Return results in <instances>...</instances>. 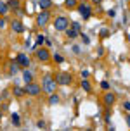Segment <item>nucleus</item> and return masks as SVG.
<instances>
[{
	"label": "nucleus",
	"mask_w": 130,
	"mask_h": 131,
	"mask_svg": "<svg viewBox=\"0 0 130 131\" xmlns=\"http://www.w3.org/2000/svg\"><path fill=\"white\" fill-rule=\"evenodd\" d=\"M56 88H57V81H56V78H54L52 74H45L44 79H42V90H44L45 93H54Z\"/></svg>",
	"instance_id": "1"
},
{
	"label": "nucleus",
	"mask_w": 130,
	"mask_h": 131,
	"mask_svg": "<svg viewBox=\"0 0 130 131\" xmlns=\"http://www.w3.org/2000/svg\"><path fill=\"white\" fill-rule=\"evenodd\" d=\"M68 26H70V19L64 17V16H59V17L54 19V29L56 31H64Z\"/></svg>",
	"instance_id": "2"
},
{
	"label": "nucleus",
	"mask_w": 130,
	"mask_h": 131,
	"mask_svg": "<svg viewBox=\"0 0 130 131\" xmlns=\"http://www.w3.org/2000/svg\"><path fill=\"white\" fill-rule=\"evenodd\" d=\"M76 9H78V12H80V16L83 17V21H87V19H90V16H92V7L89 5V4H78L76 5Z\"/></svg>",
	"instance_id": "3"
},
{
	"label": "nucleus",
	"mask_w": 130,
	"mask_h": 131,
	"mask_svg": "<svg viewBox=\"0 0 130 131\" xmlns=\"http://www.w3.org/2000/svg\"><path fill=\"white\" fill-rule=\"evenodd\" d=\"M40 92H42V86L37 85V83H26L24 86V93H28V95H31V97H37V95H40Z\"/></svg>",
	"instance_id": "4"
},
{
	"label": "nucleus",
	"mask_w": 130,
	"mask_h": 131,
	"mask_svg": "<svg viewBox=\"0 0 130 131\" xmlns=\"http://www.w3.org/2000/svg\"><path fill=\"white\" fill-rule=\"evenodd\" d=\"M54 78H56V81H57V85H70V83L73 81L70 72H56Z\"/></svg>",
	"instance_id": "5"
},
{
	"label": "nucleus",
	"mask_w": 130,
	"mask_h": 131,
	"mask_svg": "<svg viewBox=\"0 0 130 131\" xmlns=\"http://www.w3.org/2000/svg\"><path fill=\"white\" fill-rule=\"evenodd\" d=\"M49 21H50V12H49V10H42V12L37 16V24H38L40 28L47 26V24H49Z\"/></svg>",
	"instance_id": "6"
},
{
	"label": "nucleus",
	"mask_w": 130,
	"mask_h": 131,
	"mask_svg": "<svg viewBox=\"0 0 130 131\" xmlns=\"http://www.w3.org/2000/svg\"><path fill=\"white\" fill-rule=\"evenodd\" d=\"M35 57L40 60V62H49L50 60V53L47 48H37L35 50Z\"/></svg>",
	"instance_id": "7"
},
{
	"label": "nucleus",
	"mask_w": 130,
	"mask_h": 131,
	"mask_svg": "<svg viewBox=\"0 0 130 131\" xmlns=\"http://www.w3.org/2000/svg\"><path fill=\"white\" fill-rule=\"evenodd\" d=\"M16 62H18V66H19V67H23V69H24V67H28V66H30V57H28V55H26V53H18V55H16Z\"/></svg>",
	"instance_id": "8"
},
{
	"label": "nucleus",
	"mask_w": 130,
	"mask_h": 131,
	"mask_svg": "<svg viewBox=\"0 0 130 131\" xmlns=\"http://www.w3.org/2000/svg\"><path fill=\"white\" fill-rule=\"evenodd\" d=\"M115 100H116V97H115V93H111L106 90V93H104V97H102V102L108 107H113V104H115Z\"/></svg>",
	"instance_id": "9"
},
{
	"label": "nucleus",
	"mask_w": 130,
	"mask_h": 131,
	"mask_svg": "<svg viewBox=\"0 0 130 131\" xmlns=\"http://www.w3.org/2000/svg\"><path fill=\"white\" fill-rule=\"evenodd\" d=\"M11 28H12L14 33H24V26L19 19H12L11 21Z\"/></svg>",
	"instance_id": "10"
},
{
	"label": "nucleus",
	"mask_w": 130,
	"mask_h": 131,
	"mask_svg": "<svg viewBox=\"0 0 130 131\" xmlns=\"http://www.w3.org/2000/svg\"><path fill=\"white\" fill-rule=\"evenodd\" d=\"M52 5H54V4H52V0H40V2H38L40 10H49Z\"/></svg>",
	"instance_id": "11"
},
{
	"label": "nucleus",
	"mask_w": 130,
	"mask_h": 131,
	"mask_svg": "<svg viewBox=\"0 0 130 131\" xmlns=\"http://www.w3.org/2000/svg\"><path fill=\"white\" fill-rule=\"evenodd\" d=\"M64 31H66V36H68V38H71V40H73V38H76V36H80V33H78L75 28H70V26H68Z\"/></svg>",
	"instance_id": "12"
},
{
	"label": "nucleus",
	"mask_w": 130,
	"mask_h": 131,
	"mask_svg": "<svg viewBox=\"0 0 130 131\" xmlns=\"http://www.w3.org/2000/svg\"><path fill=\"white\" fill-rule=\"evenodd\" d=\"M23 79H24L26 83H31L33 81V72L28 67H24V71H23Z\"/></svg>",
	"instance_id": "13"
},
{
	"label": "nucleus",
	"mask_w": 130,
	"mask_h": 131,
	"mask_svg": "<svg viewBox=\"0 0 130 131\" xmlns=\"http://www.w3.org/2000/svg\"><path fill=\"white\" fill-rule=\"evenodd\" d=\"M19 5H21L19 0H9V2H7V7L12 9V10H19Z\"/></svg>",
	"instance_id": "14"
},
{
	"label": "nucleus",
	"mask_w": 130,
	"mask_h": 131,
	"mask_svg": "<svg viewBox=\"0 0 130 131\" xmlns=\"http://www.w3.org/2000/svg\"><path fill=\"white\" fill-rule=\"evenodd\" d=\"M11 121H12V124H14V126H19V124H21L19 114H18V112H12V116H11Z\"/></svg>",
	"instance_id": "15"
},
{
	"label": "nucleus",
	"mask_w": 130,
	"mask_h": 131,
	"mask_svg": "<svg viewBox=\"0 0 130 131\" xmlns=\"http://www.w3.org/2000/svg\"><path fill=\"white\" fill-rule=\"evenodd\" d=\"M7 10H9V7H7V2H2V0H0V16H5Z\"/></svg>",
	"instance_id": "16"
},
{
	"label": "nucleus",
	"mask_w": 130,
	"mask_h": 131,
	"mask_svg": "<svg viewBox=\"0 0 130 131\" xmlns=\"http://www.w3.org/2000/svg\"><path fill=\"white\" fill-rule=\"evenodd\" d=\"M82 88H83L87 93L92 92V86H90V83H89V79H83V81H82Z\"/></svg>",
	"instance_id": "17"
},
{
	"label": "nucleus",
	"mask_w": 130,
	"mask_h": 131,
	"mask_svg": "<svg viewBox=\"0 0 130 131\" xmlns=\"http://www.w3.org/2000/svg\"><path fill=\"white\" fill-rule=\"evenodd\" d=\"M64 5L68 7V9H75V7L78 5V0H64Z\"/></svg>",
	"instance_id": "18"
},
{
	"label": "nucleus",
	"mask_w": 130,
	"mask_h": 131,
	"mask_svg": "<svg viewBox=\"0 0 130 131\" xmlns=\"http://www.w3.org/2000/svg\"><path fill=\"white\" fill-rule=\"evenodd\" d=\"M49 104L50 105H57L59 104V97L56 93H50V98H49Z\"/></svg>",
	"instance_id": "19"
},
{
	"label": "nucleus",
	"mask_w": 130,
	"mask_h": 131,
	"mask_svg": "<svg viewBox=\"0 0 130 131\" xmlns=\"http://www.w3.org/2000/svg\"><path fill=\"white\" fill-rule=\"evenodd\" d=\"M52 59H54L56 64H63V62H64V57H63L61 53H54V57H52Z\"/></svg>",
	"instance_id": "20"
},
{
	"label": "nucleus",
	"mask_w": 130,
	"mask_h": 131,
	"mask_svg": "<svg viewBox=\"0 0 130 131\" xmlns=\"http://www.w3.org/2000/svg\"><path fill=\"white\" fill-rule=\"evenodd\" d=\"M14 95H16V97H23V95H24V88L14 86Z\"/></svg>",
	"instance_id": "21"
},
{
	"label": "nucleus",
	"mask_w": 130,
	"mask_h": 131,
	"mask_svg": "<svg viewBox=\"0 0 130 131\" xmlns=\"http://www.w3.org/2000/svg\"><path fill=\"white\" fill-rule=\"evenodd\" d=\"M71 28H75L78 33H82V24H80V23H76V21H73V23H71Z\"/></svg>",
	"instance_id": "22"
},
{
	"label": "nucleus",
	"mask_w": 130,
	"mask_h": 131,
	"mask_svg": "<svg viewBox=\"0 0 130 131\" xmlns=\"http://www.w3.org/2000/svg\"><path fill=\"white\" fill-rule=\"evenodd\" d=\"M108 36H109V29L108 28H102L101 29V38H108Z\"/></svg>",
	"instance_id": "23"
},
{
	"label": "nucleus",
	"mask_w": 130,
	"mask_h": 131,
	"mask_svg": "<svg viewBox=\"0 0 130 131\" xmlns=\"http://www.w3.org/2000/svg\"><path fill=\"white\" fill-rule=\"evenodd\" d=\"M44 43H45V36H42V35H38V36H37V45H44Z\"/></svg>",
	"instance_id": "24"
},
{
	"label": "nucleus",
	"mask_w": 130,
	"mask_h": 131,
	"mask_svg": "<svg viewBox=\"0 0 130 131\" xmlns=\"http://www.w3.org/2000/svg\"><path fill=\"white\" fill-rule=\"evenodd\" d=\"M18 67H19V66H18V62H16V60H14V64L11 66V71H12V74H16V72H18Z\"/></svg>",
	"instance_id": "25"
},
{
	"label": "nucleus",
	"mask_w": 130,
	"mask_h": 131,
	"mask_svg": "<svg viewBox=\"0 0 130 131\" xmlns=\"http://www.w3.org/2000/svg\"><path fill=\"white\" fill-rule=\"evenodd\" d=\"M80 74H82V79H87V78H89V76H90V72L87 71V69H83V71L80 72Z\"/></svg>",
	"instance_id": "26"
},
{
	"label": "nucleus",
	"mask_w": 130,
	"mask_h": 131,
	"mask_svg": "<svg viewBox=\"0 0 130 131\" xmlns=\"http://www.w3.org/2000/svg\"><path fill=\"white\" fill-rule=\"evenodd\" d=\"M80 36H82V40H83V43H90V38H89L87 35H83V33H80Z\"/></svg>",
	"instance_id": "27"
},
{
	"label": "nucleus",
	"mask_w": 130,
	"mask_h": 131,
	"mask_svg": "<svg viewBox=\"0 0 130 131\" xmlns=\"http://www.w3.org/2000/svg\"><path fill=\"white\" fill-rule=\"evenodd\" d=\"M101 88L102 90H109V83L108 81H101Z\"/></svg>",
	"instance_id": "28"
},
{
	"label": "nucleus",
	"mask_w": 130,
	"mask_h": 131,
	"mask_svg": "<svg viewBox=\"0 0 130 131\" xmlns=\"http://www.w3.org/2000/svg\"><path fill=\"white\" fill-rule=\"evenodd\" d=\"M37 126H38V128H42V129H44V128H47V123H45V121H42V119H40L38 123H37Z\"/></svg>",
	"instance_id": "29"
},
{
	"label": "nucleus",
	"mask_w": 130,
	"mask_h": 131,
	"mask_svg": "<svg viewBox=\"0 0 130 131\" xmlns=\"http://www.w3.org/2000/svg\"><path fill=\"white\" fill-rule=\"evenodd\" d=\"M7 17H2V19H0V29H2V28H5V24H7Z\"/></svg>",
	"instance_id": "30"
},
{
	"label": "nucleus",
	"mask_w": 130,
	"mask_h": 131,
	"mask_svg": "<svg viewBox=\"0 0 130 131\" xmlns=\"http://www.w3.org/2000/svg\"><path fill=\"white\" fill-rule=\"evenodd\" d=\"M123 109L127 112H130V102H123Z\"/></svg>",
	"instance_id": "31"
},
{
	"label": "nucleus",
	"mask_w": 130,
	"mask_h": 131,
	"mask_svg": "<svg viewBox=\"0 0 130 131\" xmlns=\"http://www.w3.org/2000/svg\"><path fill=\"white\" fill-rule=\"evenodd\" d=\"M108 16H109V17H115V16H116V12H115L113 9H109V10H108Z\"/></svg>",
	"instance_id": "32"
},
{
	"label": "nucleus",
	"mask_w": 130,
	"mask_h": 131,
	"mask_svg": "<svg viewBox=\"0 0 130 131\" xmlns=\"http://www.w3.org/2000/svg\"><path fill=\"white\" fill-rule=\"evenodd\" d=\"M73 52H75V53H80V47H78V45H73Z\"/></svg>",
	"instance_id": "33"
},
{
	"label": "nucleus",
	"mask_w": 130,
	"mask_h": 131,
	"mask_svg": "<svg viewBox=\"0 0 130 131\" xmlns=\"http://www.w3.org/2000/svg\"><path fill=\"white\" fill-rule=\"evenodd\" d=\"M97 55H99V57H101V55H104V48H102V47L97 50Z\"/></svg>",
	"instance_id": "34"
},
{
	"label": "nucleus",
	"mask_w": 130,
	"mask_h": 131,
	"mask_svg": "<svg viewBox=\"0 0 130 131\" xmlns=\"http://www.w3.org/2000/svg\"><path fill=\"white\" fill-rule=\"evenodd\" d=\"M104 119H106V123H109V112H106V114H104Z\"/></svg>",
	"instance_id": "35"
},
{
	"label": "nucleus",
	"mask_w": 130,
	"mask_h": 131,
	"mask_svg": "<svg viewBox=\"0 0 130 131\" xmlns=\"http://www.w3.org/2000/svg\"><path fill=\"white\" fill-rule=\"evenodd\" d=\"M125 119H127V124H128V128H130V114H127V116H125Z\"/></svg>",
	"instance_id": "36"
},
{
	"label": "nucleus",
	"mask_w": 130,
	"mask_h": 131,
	"mask_svg": "<svg viewBox=\"0 0 130 131\" xmlns=\"http://www.w3.org/2000/svg\"><path fill=\"white\" fill-rule=\"evenodd\" d=\"M101 2H102V0H92V4H94V5H97V4H101Z\"/></svg>",
	"instance_id": "37"
},
{
	"label": "nucleus",
	"mask_w": 130,
	"mask_h": 131,
	"mask_svg": "<svg viewBox=\"0 0 130 131\" xmlns=\"http://www.w3.org/2000/svg\"><path fill=\"white\" fill-rule=\"evenodd\" d=\"M0 119H2V111H0Z\"/></svg>",
	"instance_id": "38"
}]
</instances>
